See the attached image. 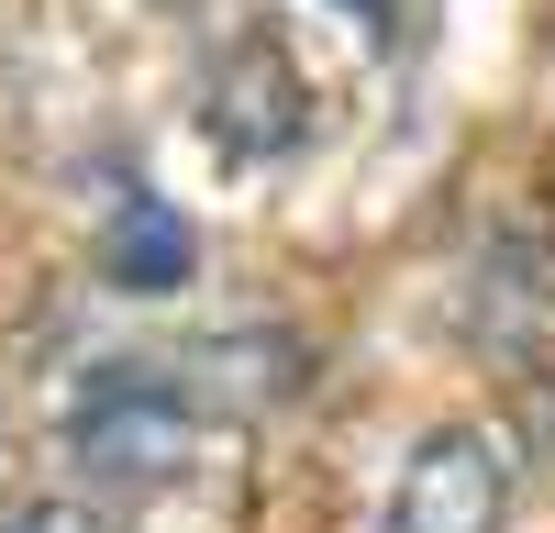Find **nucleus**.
<instances>
[{
  "label": "nucleus",
  "mask_w": 555,
  "mask_h": 533,
  "mask_svg": "<svg viewBox=\"0 0 555 533\" xmlns=\"http://www.w3.org/2000/svg\"><path fill=\"white\" fill-rule=\"evenodd\" d=\"M190 122L222 167H289L311 145V67L278 23H234L201 56V89H190Z\"/></svg>",
  "instance_id": "1"
},
{
  "label": "nucleus",
  "mask_w": 555,
  "mask_h": 533,
  "mask_svg": "<svg viewBox=\"0 0 555 533\" xmlns=\"http://www.w3.org/2000/svg\"><path fill=\"white\" fill-rule=\"evenodd\" d=\"M512 444L489 422H434L389 478V533H500L512 522Z\"/></svg>",
  "instance_id": "2"
},
{
  "label": "nucleus",
  "mask_w": 555,
  "mask_h": 533,
  "mask_svg": "<svg viewBox=\"0 0 555 533\" xmlns=\"http://www.w3.org/2000/svg\"><path fill=\"white\" fill-rule=\"evenodd\" d=\"M78 456L101 478H156L178 444H190V389H178L167 367H145V355H122V367H101L78 389Z\"/></svg>",
  "instance_id": "3"
},
{
  "label": "nucleus",
  "mask_w": 555,
  "mask_h": 533,
  "mask_svg": "<svg viewBox=\"0 0 555 533\" xmlns=\"http://www.w3.org/2000/svg\"><path fill=\"white\" fill-rule=\"evenodd\" d=\"M101 266H112L122 289H178L201 256H190V222H178L156 190H133V200L112 211V234H101Z\"/></svg>",
  "instance_id": "4"
},
{
  "label": "nucleus",
  "mask_w": 555,
  "mask_h": 533,
  "mask_svg": "<svg viewBox=\"0 0 555 533\" xmlns=\"http://www.w3.org/2000/svg\"><path fill=\"white\" fill-rule=\"evenodd\" d=\"M12 533H67V511H56V500H34V511H12Z\"/></svg>",
  "instance_id": "5"
},
{
  "label": "nucleus",
  "mask_w": 555,
  "mask_h": 533,
  "mask_svg": "<svg viewBox=\"0 0 555 533\" xmlns=\"http://www.w3.org/2000/svg\"><path fill=\"white\" fill-rule=\"evenodd\" d=\"M345 12H356V23H378V0H345Z\"/></svg>",
  "instance_id": "6"
}]
</instances>
